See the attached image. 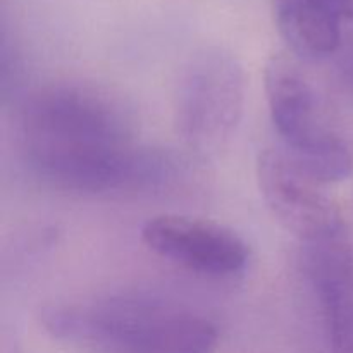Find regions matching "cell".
I'll return each instance as SVG.
<instances>
[{
  "label": "cell",
  "mask_w": 353,
  "mask_h": 353,
  "mask_svg": "<svg viewBox=\"0 0 353 353\" xmlns=\"http://www.w3.org/2000/svg\"><path fill=\"white\" fill-rule=\"evenodd\" d=\"M19 145L30 171L65 192L148 188L174 174L168 155L134 145L130 116L116 99L76 83L30 95L21 109Z\"/></svg>",
  "instance_id": "cell-1"
},
{
  "label": "cell",
  "mask_w": 353,
  "mask_h": 353,
  "mask_svg": "<svg viewBox=\"0 0 353 353\" xmlns=\"http://www.w3.org/2000/svg\"><path fill=\"white\" fill-rule=\"evenodd\" d=\"M41 324L57 340L99 353H212L219 338L205 317L143 296L50 305Z\"/></svg>",
  "instance_id": "cell-2"
},
{
  "label": "cell",
  "mask_w": 353,
  "mask_h": 353,
  "mask_svg": "<svg viewBox=\"0 0 353 353\" xmlns=\"http://www.w3.org/2000/svg\"><path fill=\"white\" fill-rule=\"evenodd\" d=\"M264 79L272 123L290 161L321 185L347 179L353 171L350 148L326 124L319 97L296 62L274 55Z\"/></svg>",
  "instance_id": "cell-3"
},
{
  "label": "cell",
  "mask_w": 353,
  "mask_h": 353,
  "mask_svg": "<svg viewBox=\"0 0 353 353\" xmlns=\"http://www.w3.org/2000/svg\"><path fill=\"white\" fill-rule=\"evenodd\" d=\"M245 72L223 48H205L190 59L176 93V130L196 154L219 152L240 124Z\"/></svg>",
  "instance_id": "cell-4"
},
{
  "label": "cell",
  "mask_w": 353,
  "mask_h": 353,
  "mask_svg": "<svg viewBox=\"0 0 353 353\" xmlns=\"http://www.w3.org/2000/svg\"><path fill=\"white\" fill-rule=\"evenodd\" d=\"M141 243L172 264L212 278H230L248 262L247 243L224 224L179 214L150 217L141 226Z\"/></svg>",
  "instance_id": "cell-5"
},
{
  "label": "cell",
  "mask_w": 353,
  "mask_h": 353,
  "mask_svg": "<svg viewBox=\"0 0 353 353\" xmlns=\"http://www.w3.org/2000/svg\"><path fill=\"white\" fill-rule=\"evenodd\" d=\"M262 199L272 216L303 245L345 233L338 207L321 192L316 179L300 171L283 150H264L257 162Z\"/></svg>",
  "instance_id": "cell-6"
},
{
  "label": "cell",
  "mask_w": 353,
  "mask_h": 353,
  "mask_svg": "<svg viewBox=\"0 0 353 353\" xmlns=\"http://www.w3.org/2000/svg\"><path fill=\"white\" fill-rule=\"evenodd\" d=\"M303 264L323 303L331 353H353V245L347 231L305 245Z\"/></svg>",
  "instance_id": "cell-7"
},
{
  "label": "cell",
  "mask_w": 353,
  "mask_h": 353,
  "mask_svg": "<svg viewBox=\"0 0 353 353\" xmlns=\"http://www.w3.org/2000/svg\"><path fill=\"white\" fill-rule=\"evenodd\" d=\"M272 10L279 33L299 57H330L343 41L341 19L326 0H272Z\"/></svg>",
  "instance_id": "cell-8"
},
{
  "label": "cell",
  "mask_w": 353,
  "mask_h": 353,
  "mask_svg": "<svg viewBox=\"0 0 353 353\" xmlns=\"http://www.w3.org/2000/svg\"><path fill=\"white\" fill-rule=\"evenodd\" d=\"M334 55H336L334 65H336L338 78L343 83L345 88L353 92V37L341 41Z\"/></svg>",
  "instance_id": "cell-9"
},
{
  "label": "cell",
  "mask_w": 353,
  "mask_h": 353,
  "mask_svg": "<svg viewBox=\"0 0 353 353\" xmlns=\"http://www.w3.org/2000/svg\"><path fill=\"white\" fill-rule=\"evenodd\" d=\"M326 2L341 21H353V0H326Z\"/></svg>",
  "instance_id": "cell-10"
}]
</instances>
